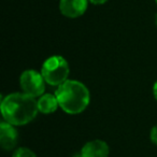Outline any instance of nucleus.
<instances>
[{
    "mask_svg": "<svg viewBox=\"0 0 157 157\" xmlns=\"http://www.w3.org/2000/svg\"><path fill=\"white\" fill-rule=\"evenodd\" d=\"M38 112V100L25 93L10 94L1 101L3 120L13 126H23L30 123Z\"/></svg>",
    "mask_w": 157,
    "mask_h": 157,
    "instance_id": "nucleus-1",
    "label": "nucleus"
},
{
    "mask_svg": "<svg viewBox=\"0 0 157 157\" xmlns=\"http://www.w3.org/2000/svg\"><path fill=\"white\" fill-rule=\"evenodd\" d=\"M59 107L66 113L78 114L82 113L90 105V90L83 83L73 80H68L59 85L55 92Z\"/></svg>",
    "mask_w": 157,
    "mask_h": 157,
    "instance_id": "nucleus-2",
    "label": "nucleus"
},
{
    "mask_svg": "<svg viewBox=\"0 0 157 157\" xmlns=\"http://www.w3.org/2000/svg\"><path fill=\"white\" fill-rule=\"evenodd\" d=\"M41 73L48 84L59 86L66 81L70 73L67 60L61 56H51L43 63Z\"/></svg>",
    "mask_w": 157,
    "mask_h": 157,
    "instance_id": "nucleus-3",
    "label": "nucleus"
},
{
    "mask_svg": "<svg viewBox=\"0 0 157 157\" xmlns=\"http://www.w3.org/2000/svg\"><path fill=\"white\" fill-rule=\"evenodd\" d=\"M20 84L23 93L33 97H41L45 90V80L42 73L35 70H26L22 73Z\"/></svg>",
    "mask_w": 157,
    "mask_h": 157,
    "instance_id": "nucleus-4",
    "label": "nucleus"
},
{
    "mask_svg": "<svg viewBox=\"0 0 157 157\" xmlns=\"http://www.w3.org/2000/svg\"><path fill=\"white\" fill-rule=\"evenodd\" d=\"M87 5L88 0H60L59 10L66 17L76 18L85 13Z\"/></svg>",
    "mask_w": 157,
    "mask_h": 157,
    "instance_id": "nucleus-5",
    "label": "nucleus"
},
{
    "mask_svg": "<svg viewBox=\"0 0 157 157\" xmlns=\"http://www.w3.org/2000/svg\"><path fill=\"white\" fill-rule=\"evenodd\" d=\"M18 133L13 125L8 122H2L0 124V143L3 150L12 151L17 144Z\"/></svg>",
    "mask_w": 157,
    "mask_h": 157,
    "instance_id": "nucleus-6",
    "label": "nucleus"
},
{
    "mask_svg": "<svg viewBox=\"0 0 157 157\" xmlns=\"http://www.w3.org/2000/svg\"><path fill=\"white\" fill-rule=\"evenodd\" d=\"M109 146L102 140H93L85 144L81 150L82 157H108Z\"/></svg>",
    "mask_w": 157,
    "mask_h": 157,
    "instance_id": "nucleus-7",
    "label": "nucleus"
},
{
    "mask_svg": "<svg viewBox=\"0 0 157 157\" xmlns=\"http://www.w3.org/2000/svg\"><path fill=\"white\" fill-rule=\"evenodd\" d=\"M58 107L59 103L55 95L44 94L38 100V109H39V112L43 114L54 113Z\"/></svg>",
    "mask_w": 157,
    "mask_h": 157,
    "instance_id": "nucleus-8",
    "label": "nucleus"
},
{
    "mask_svg": "<svg viewBox=\"0 0 157 157\" xmlns=\"http://www.w3.org/2000/svg\"><path fill=\"white\" fill-rule=\"evenodd\" d=\"M13 157H37L35 152L27 147H20L14 152Z\"/></svg>",
    "mask_w": 157,
    "mask_h": 157,
    "instance_id": "nucleus-9",
    "label": "nucleus"
},
{
    "mask_svg": "<svg viewBox=\"0 0 157 157\" xmlns=\"http://www.w3.org/2000/svg\"><path fill=\"white\" fill-rule=\"evenodd\" d=\"M151 140L154 144L157 145V125L154 126L151 130Z\"/></svg>",
    "mask_w": 157,
    "mask_h": 157,
    "instance_id": "nucleus-10",
    "label": "nucleus"
},
{
    "mask_svg": "<svg viewBox=\"0 0 157 157\" xmlns=\"http://www.w3.org/2000/svg\"><path fill=\"white\" fill-rule=\"evenodd\" d=\"M88 1L93 5H103V3L107 2L108 0H88Z\"/></svg>",
    "mask_w": 157,
    "mask_h": 157,
    "instance_id": "nucleus-11",
    "label": "nucleus"
},
{
    "mask_svg": "<svg viewBox=\"0 0 157 157\" xmlns=\"http://www.w3.org/2000/svg\"><path fill=\"white\" fill-rule=\"evenodd\" d=\"M153 94H154L155 99H156V100H157V81L155 82L154 86H153Z\"/></svg>",
    "mask_w": 157,
    "mask_h": 157,
    "instance_id": "nucleus-12",
    "label": "nucleus"
},
{
    "mask_svg": "<svg viewBox=\"0 0 157 157\" xmlns=\"http://www.w3.org/2000/svg\"><path fill=\"white\" fill-rule=\"evenodd\" d=\"M73 157H82V155H81V153H80V154H75Z\"/></svg>",
    "mask_w": 157,
    "mask_h": 157,
    "instance_id": "nucleus-13",
    "label": "nucleus"
},
{
    "mask_svg": "<svg viewBox=\"0 0 157 157\" xmlns=\"http://www.w3.org/2000/svg\"><path fill=\"white\" fill-rule=\"evenodd\" d=\"M156 24H157V17H156Z\"/></svg>",
    "mask_w": 157,
    "mask_h": 157,
    "instance_id": "nucleus-14",
    "label": "nucleus"
},
{
    "mask_svg": "<svg viewBox=\"0 0 157 157\" xmlns=\"http://www.w3.org/2000/svg\"><path fill=\"white\" fill-rule=\"evenodd\" d=\"M155 1H156V3H157V0H155Z\"/></svg>",
    "mask_w": 157,
    "mask_h": 157,
    "instance_id": "nucleus-15",
    "label": "nucleus"
}]
</instances>
